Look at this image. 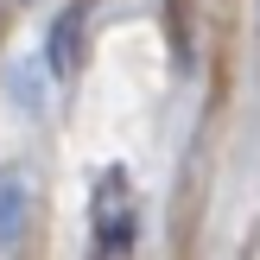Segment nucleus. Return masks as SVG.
<instances>
[{
    "label": "nucleus",
    "instance_id": "obj_1",
    "mask_svg": "<svg viewBox=\"0 0 260 260\" xmlns=\"http://www.w3.org/2000/svg\"><path fill=\"white\" fill-rule=\"evenodd\" d=\"M140 235V203H134V178L127 165H102L95 190H89V241H95V260H121Z\"/></svg>",
    "mask_w": 260,
    "mask_h": 260
},
{
    "label": "nucleus",
    "instance_id": "obj_3",
    "mask_svg": "<svg viewBox=\"0 0 260 260\" xmlns=\"http://www.w3.org/2000/svg\"><path fill=\"white\" fill-rule=\"evenodd\" d=\"M25 222H32V190L19 172H0V248H13L25 235Z\"/></svg>",
    "mask_w": 260,
    "mask_h": 260
},
{
    "label": "nucleus",
    "instance_id": "obj_2",
    "mask_svg": "<svg viewBox=\"0 0 260 260\" xmlns=\"http://www.w3.org/2000/svg\"><path fill=\"white\" fill-rule=\"evenodd\" d=\"M83 25H89V7H83V0L57 13V25H51V45H45L51 76H70V70H76V57H83Z\"/></svg>",
    "mask_w": 260,
    "mask_h": 260
}]
</instances>
